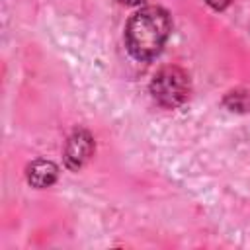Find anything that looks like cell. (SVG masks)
<instances>
[{
  "mask_svg": "<svg viewBox=\"0 0 250 250\" xmlns=\"http://www.w3.org/2000/svg\"><path fill=\"white\" fill-rule=\"evenodd\" d=\"M57 166L49 160H35L27 168V182L33 188H47L57 180Z\"/></svg>",
  "mask_w": 250,
  "mask_h": 250,
  "instance_id": "4",
  "label": "cell"
},
{
  "mask_svg": "<svg viewBox=\"0 0 250 250\" xmlns=\"http://www.w3.org/2000/svg\"><path fill=\"white\" fill-rule=\"evenodd\" d=\"M172 29V21L166 10L158 6L141 8L131 16L125 27V43L135 59L146 61L156 57Z\"/></svg>",
  "mask_w": 250,
  "mask_h": 250,
  "instance_id": "1",
  "label": "cell"
},
{
  "mask_svg": "<svg viewBox=\"0 0 250 250\" xmlns=\"http://www.w3.org/2000/svg\"><path fill=\"white\" fill-rule=\"evenodd\" d=\"M121 4H127V6H135V4H141L143 0H119Z\"/></svg>",
  "mask_w": 250,
  "mask_h": 250,
  "instance_id": "6",
  "label": "cell"
},
{
  "mask_svg": "<svg viewBox=\"0 0 250 250\" xmlns=\"http://www.w3.org/2000/svg\"><path fill=\"white\" fill-rule=\"evenodd\" d=\"M209 6H213L215 10H223V8H227L229 4H230V0H205Z\"/></svg>",
  "mask_w": 250,
  "mask_h": 250,
  "instance_id": "5",
  "label": "cell"
},
{
  "mask_svg": "<svg viewBox=\"0 0 250 250\" xmlns=\"http://www.w3.org/2000/svg\"><path fill=\"white\" fill-rule=\"evenodd\" d=\"M94 150V141L90 137V133L86 131H76L68 143H66V150H64V160H66V166L70 170H76L80 168L92 154Z\"/></svg>",
  "mask_w": 250,
  "mask_h": 250,
  "instance_id": "3",
  "label": "cell"
},
{
  "mask_svg": "<svg viewBox=\"0 0 250 250\" xmlns=\"http://www.w3.org/2000/svg\"><path fill=\"white\" fill-rule=\"evenodd\" d=\"M152 98L164 107H178L189 96V78L178 66L160 68L150 82Z\"/></svg>",
  "mask_w": 250,
  "mask_h": 250,
  "instance_id": "2",
  "label": "cell"
}]
</instances>
